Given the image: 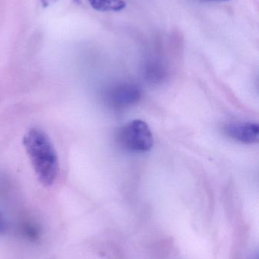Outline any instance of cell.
Returning <instances> with one entry per match:
<instances>
[{
  "label": "cell",
  "instance_id": "obj_1",
  "mask_svg": "<svg viewBox=\"0 0 259 259\" xmlns=\"http://www.w3.org/2000/svg\"><path fill=\"white\" fill-rule=\"evenodd\" d=\"M23 145L39 182L44 187L53 185L59 175V158L48 136L33 127L26 133Z\"/></svg>",
  "mask_w": 259,
  "mask_h": 259
},
{
  "label": "cell",
  "instance_id": "obj_2",
  "mask_svg": "<svg viewBox=\"0 0 259 259\" xmlns=\"http://www.w3.org/2000/svg\"><path fill=\"white\" fill-rule=\"evenodd\" d=\"M117 142L129 152H145L153 146L154 139L152 131L144 121L134 120L120 130Z\"/></svg>",
  "mask_w": 259,
  "mask_h": 259
},
{
  "label": "cell",
  "instance_id": "obj_3",
  "mask_svg": "<svg viewBox=\"0 0 259 259\" xmlns=\"http://www.w3.org/2000/svg\"><path fill=\"white\" fill-rule=\"evenodd\" d=\"M141 98V91L133 83H121L108 90L106 99L107 103L115 109H124L136 104Z\"/></svg>",
  "mask_w": 259,
  "mask_h": 259
},
{
  "label": "cell",
  "instance_id": "obj_4",
  "mask_svg": "<svg viewBox=\"0 0 259 259\" xmlns=\"http://www.w3.org/2000/svg\"><path fill=\"white\" fill-rule=\"evenodd\" d=\"M225 133L235 141L245 144H252L258 142L259 127L257 123H231L225 126Z\"/></svg>",
  "mask_w": 259,
  "mask_h": 259
},
{
  "label": "cell",
  "instance_id": "obj_5",
  "mask_svg": "<svg viewBox=\"0 0 259 259\" xmlns=\"http://www.w3.org/2000/svg\"><path fill=\"white\" fill-rule=\"evenodd\" d=\"M94 10L98 12H120L126 8L123 0H88Z\"/></svg>",
  "mask_w": 259,
  "mask_h": 259
},
{
  "label": "cell",
  "instance_id": "obj_6",
  "mask_svg": "<svg viewBox=\"0 0 259 259\" xmlns=\"http://www.w3.org/2000/svg\"><path fill=\"white\" fill-rule=\"evenodd\" d=\"M146 76L151 81H161L166 76L165 70L163 65L157 62H152L146 68Z\"/></svg>",
  "mask_w": 259,
  "mask_h": 259
},
{
  "label": "cell",
  "instance_id": "obj_7",
  "mask_svg": "<svg viewBox=\"0 0 259 259\" xmlns=\"http://www.w3.org/2000/svg\"><path fill=\"white\" fill-rule=\"evenodd\" d=\"M40 1L42 4L43 7L46 8L54 4L57 0H40Z\"/></svg>",
  "mask_w": 259,
  "mask_h": 259
},
{
  "label": "cell",
  "instance_id": "obj_8",
  "mask_svg": "<svg viewBox=\"0 0 259 259\" xmlns=\"http://www.w3.org/2000/svg\"><path fill=\"white\" fill-rule=\"evenodd\" d=\"M5 231H6V223L3 216L0 214V234H3Z\"/></svg>",
  "mask_w": 259,
  "mask_h": 259
},
{
  "label": "cell",
  "instance_id": "obj_9",
  "mask_svg": "<svg viewBox=\"0 0 259 259\" xmlns=\"http://www.w3.org/2000/svg\"><path fill=\"white\" fill-rule=\"evenodd\" d=\"M205 1H228V0H205Z\"/></svg>",
  "mask_w": 259,
  "mask_h": 259
}]
</instances>
